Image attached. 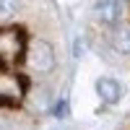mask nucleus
I'll list each match as a JSON object with an SVG mask.
<instances>
[{"instance_id": "nucleus-5", "label": "nucleus", "mask_w": 130, "mask_h": 130, "mask_svg": "<svg viewBox=\"0 0 130 130\" xmlns=\"http://www.w3.org/2000/svg\"><path fill=\"white\" fill-rule=\"evenodd\" d=\"M24 0H0V21H10L18 10Z\"/></svg>"}, {"instance_id": "nucleus-4", "label": "nucleus", "mask_w": 130, "mask_h": 130, "mask_svg": "<svg viewBox=\"0 0 130 130\" xmlns=\"http://www.w3.org/2000/svg\"><path fill=\"white\" fill-rule=\"evenodd\" d=\"M109 44H112V50L117 55H130V29L117 24L112 37H109Z\"/></svg>"}, {"instance_id": "nucleus-1", "label": "nucleus", "mask_w": 130, "mask_h": 130, "mask_svg": "<svg viewBox=\"0 0 130 130\" xmlns=\"http://www.w3.org/2000/svg\"><path fill=\"white\" fill-rule=\"evenodd\" d=\"M29 65L37 73H50L55 68V50L44 39H34L29 47Z\"/></svg>"}, {"instance_id": "nucleus-2", "label": "nucleus", "mask_w": 130, "mask_h": 130, "mask_svg": "<svg viewBox=\"0 0 130 130\" xmlns=\"http://www.w3.org/2000/svg\"><path fill=\"white\" fill-rule=\"evenodd\" d=\"M94 13H96V18H99L102 24H107V26H117V24L122 21L125 5H122V0H96Z\"/></svg>"}, {"instance_id": "nucleus-3", "label": "nucleus", "mask_w": 130, "mask_h": 130, "mask_svg": "<svg viewBox=\"0 0 130 130\" xmlns=\"http://www.w3.org/2000/svg\"><path fill=\"white\" fill-rule=\"evenodd\" d=\"M96 94H99V99L104 104H117L122 99V83L117 78H109V75H104V78L96 81Z\"/></svg>"}, {"instance_id": "nucleus-6", "label": "nucleus", "mask_w": 130, "mask_h": 130, "mask_svg": "<svg viewBox=\"0 0 130 130\" xmlns=\"http://www.w3.org/2000/svg\"><path fill=\"white\" fill-rule=\"evenodd\" d=\"M55 117H68V102L65 99H60L55 104Z\"/></svg>"}]
</instances>
